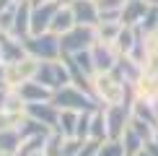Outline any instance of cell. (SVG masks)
<instances>
[{
    "instance_id": "30bf717a",
    "label": "cell",
    "mask_w": 158,
    "mask_h": 156,
    "mask_svg": "<svg viewBox=\"0 0 158 156\" xmlns=\"http://www.w3.org/2000/svg\"><path fill=\"white\" fill-rule=\"evenodd\" d=\"M0 55H3V65H13V63H21L29 52H26L21 39L10 34H0Z\"/></svg>"
},
{
    "instance_id": "4316f807",
    "label": "cell",
    "mask_w": 158,
    "mask_h": 156,
    "mask_svg": "<svg viewBox=\"0 0 158 156\" xmlns=\"http://www.w3.org/2000/svg\"><path fill=\"white\" fill-rule=\"evenodd\" d=\"M83 138H75V135H73V138H62V146H60V156H75L78 151H81V148H83Z\"/></svg>"
},
{
    "instance_id": "83f0119b",
    "label": "cell",
    "mask_w": 158,
    "mask_h": 156,
    "mask_svg": "<svg viewBox=\"0 0 158 156\" xmlns=\"http://www.w3.org/2000/svg\"><path fill=\"white\" fill-rule=\"evenodd\" d=\"M145 148L150 151V156H158V143H156V141H148V143H145Z\"/></svg>"
},
{
    "instance_id": "4dcf8cb0",
    "label": "cell",
    "mask_w": 158,
    "mask_h": 156,
    "mask_svg": "<svg viewBox=\"0 0 158 156\" xmlns=\"http://www.w3.org/2000/svg\"><path fill=\"white\" fill-rule=\"evenodd\" d=\"M31 5H39V3H47V0H29Z\"/></svg>"
},
{
    "instance_id": "9a60e30c",
    "label": "cell",
    "mask_w": 158,
    "mask_h": 156,
    "mask_svg": "<svg viewBox=\"0 0 158 156\" xmlns=\"http://www.w3.org/2000/svg\"><path fill=\"white\" fill-rule=\"evenodd\" d=\"M73 26H75V16H73V8H70L68 3H62L60 8H57L55 18H52V26H49V31H52V34H57V37H62L65 31H70Z\"/></svg>"
},
{
    "instance_id": "836d02e7",
    "label": "cell",
    "mask_w": 158,
    "mask_h": 156,
    "mask_svg": "<svg viewBox=\"0 0 158 156\" xmlns=\"http://www.w3.org/2000/svg\"><path fill=\"white\" fill-rule=\"evenodd\" d=\"M0 68H3V55H0Z\"/></svg>"
},
{
    "instance_id": "7c38bea8",
    "label": "cell",
    "mask_w": 158,
    "mask_h": 156,
    "mask_svg": "<svg viewBox=\"0 0 158 156\" xmlns=\"http://www.w3.org/2000/svg\"><path fill=\"white\" fill-rule=\"evenodd\" d=\"M111 73L119 76L124 83H130V86H132L137 78L143 76V65L135 63L130 55H119V57H117V63H114V68H111Z\"/></svg>"
},
{
    "instance_id": "e575fe53",
    "label": "cell",
    "mask_w": 158,
    "mask_h": 156,
    "mask_svg": "<svg viewBox=\"0 0 158 156\" xmlns=\"http://www.w3.org/2000/svg\"><path fill=\"white\" fill-rule=\"evenodd\" d=\"M60 3H70V0H60Z\"/></svg>"
},
{
    "instance_id": "3957f363",
    "label": "cell",
    "mask_w": 158,
    "mask_h": 156,
    "mask_svg": "<svg viewBox=\"0 0 158 156\" xmlns=\"http://www.w3.org/2000/svg\"><path fill=\"white\" fill-rule=\"evenodd\" d=\"M94 42H96V26L75 24L70 31H65L60 37V50H62V55H75V52L88 50Z\"/></svg>"
},
{
    "instance_id": "1f68e13d",
    "label": "cell",
    "mask_w": 158,
    "mask_h": 156,
    "mask_svg": "<svg viewBox=\"0 0 158 156\" xmlns=\"http://www.w3.org/2000/svg\"><path fill=\"white\" fill-rule=\"evenodd\" d=\"M0 156H16V154H10V151H0Z\"/></svg>"
},
{
    "instance_id": "f1b7e54d",
    "label": "cell",
    "mask_w": 158,
    "mask_h": 156,
    "mask_svg": "<svg viewBox=\"0 0 158 156\" xmlns=\"http://www.w3.org/2000/svg\"><path fill=\"white\" fill-rule=\"evenodd\" d=\"M13 3H18V0H0V11L8 8V5H13Z\"/></svg>"
},
{
    "instance_id": "5bb4252c",
    "label": "cell",
    "mask_w": 158,
    "mask_h": 156,
    "mask_svg": "<svg viewBox=\"0 0 158 156\" xmlns=\"http://www.w3.org/2000/svg\"><path fill=\"white\" fill-rule=\"evenodd\" d=\"M148 0H127L124 3V8L119 13V24L124 26H140V21L145 18V13H148Z\"/></svg>"
},
{
    "instance_id": "7a4b0ae2",
    "label": "cell",
    "mask_w": 158,
    "mask_h": 156,
    "mask_svg": "<svg viewBox=\"0 0 158 156\" xmlns=\"http://www.w3.org/2000/svg\"><path fill=\"white\" fill-rule=\"evenodd\" d=\"M26 52L36 60H57L62 57V50H60V37L52 34V31H44V34H29L26 39H21Z\"/></svg>"
},
{
    "instance_id": "484cf974",
    "label": "cell",
    "mask_w": 158,
    "mask_h": 156,
    "mask_svg": "<svg viewBox=\"0 0 158 156\" xmlns=\"http://www.w3.org/2000/svg\"><path fill=\"white\" fill-rule=\"evenodd\" d=\"M140 29L145 31V34H150V31H158V5H150L145 18L140 21Z\"/></svg>"
},
{
    "instance_id": "5b68a950",
    "label": "cell",
    "mask_w": 158,
    "mask_h": 156,
    "mask_svg": "<svg viewBox=\"0 0 158 156\" xmlns=\"http://www.w3.org/2000/svg\"><path fill=\"white\" fill-rule=\"evenodd\" d=\"M104 115H106L109 141H122L124 130L130 128V120H132V107L130 104H111V107H104Z\"/></svg>"
},
{
    "instance_id": "2e32d148",
    "label": "cell",
    "mask_w": 158,
    "mask_h": 156,
    "mask_svg": "<svg viewBox=\"0 0 158 156\" xmlns=\"http://www.w3.org/2000/svg\"><path fill=\"white\" fill-rule=\"evenodd\" d=\"M88 138L94 141H109V128H106V115H104V107H96L94 115H91V133Z\"/></svg>"
},
{
    "instance_id": "f546056e",
    "label": "cell",
    "mask_w": 158,
    "mask_h": 156,
    "mask_svg": "<svg viewBox=\"0 0 158 156\" xmlns=\"http://www.w3.org/2000/svg\"><path fill=\"white\" fill-rule=\"evenodd\" d=\"M135 156H150V151H148V148H145V146H143V148H140V151H137Z\"/></svg>"
},
{
    "instance_id": "d4e9b609",
    "label": "cell",
    "mask_w": 158,
    "mask_h": 156,
    "mask_svg": "<svg viewBox=\"0 0 158 156\" xmlns=\"http://www.w3.org/2000/svg\"><path fill=\"white\" fill-rule=\"evenodd\" d=\"M91 115H94V109L81 112V117H78V128H75V138L88 141V133H91Z\"/></svg>"
},
{
    "instance_id": "7402d4cb",
    "label": "cell",
    "mask_w": 158,
    "mask_h": 156,
    "mask_svg": "<svg viewBox=\"0 0 158 156\" xmlns=\"http://www.w3.org/2000/svg\"><path fill=\"white\" fill-rule=\"evenodd\" d=\"M122 146H124V154H127V156H135L143 146H145V141H143L132 128H127V130H124V135H122Z\"/></svg>"
},
{
    "instance_id": "d6986e66",
    "label": "cell",
    "mask_w": 158,
    "mask_h": 156,
    "mask_svg": "<svg viewBox=\"0 0 158 156\" xmlns=\"http://www.w3.org/2000/svg\"><path fill=\"white\" fill-rule=\"evenodd\" d=\"M127 0H96V8L101 13V21H119V13Z\"/></svg>"
},
{
    "instance_id": "e0dca14e",
    "label": "cell",
    "mask_w": 158,
    "mask_h": 156,
    "mask_svg": "<svg viewBox=\"0 0 158 156\" xmlns=\"http://www.w3.org/2000/svg\"><path fill=\"white\" fill-rule=\"evenodd\" d=\"M135 42H137V26H124L122 24V29H119V34H117L114 39V47L119 55H130L135 47Z\"/></svg>"
},
{
    "instance_id": "d6a6232c",
    "label": "cell",
    "mask_w": 158,
    "mask_h": 156,
    "mask_svg": "<svg viewBox=\"0 0 158 156\" xmlns=\"http://www.w3.org/2000/svg\"><path fill=\"white\" fill-rule=\"evenodd\" d=\"M148 5H158V0H148Z\"/></svg>"
},
{
    "instance_id": "ffe728a7",
    "label": "cell",
    "mask_w": 158,
    "mask_h": 156,
    "mask_svg": "<svg viewBox=\"0 0 158 156\" xmlns=\"http://www.w3.org/2000/svg\"><path fill=\"white\" fill-rule=\"evenodd\" d=\"M21 143H23V138H21V133H18V128L0 130V151H10V154H16Z\"/></svg>"
},
{
    "instance_id": "ac0fdd59",
    "label": "cell",
    "mask_w": 158,
    "mask_h": 156,
    "mask_svg": "<svg viewBox=\"0 0 158 156\" xmlns=\"http://www.w3.org/2000/svg\"><path fill=\"white\" fill-rule=\"evenodd\" d=\"M78 117H81V112H75V109H60V120H57V133H60L62 138H73V135H75Z\"/></svg>"
},
{
    "instance_id": "6da1fadb",
    "label": "cell",
    "mask_w": 158,
    "mask_h": 156,
    "mask_svg": "<svg viewBox=\"0 0 158 156\" xmlns=\"http://www.w3.org/2000/svg\"><path fill=\"white\" fill-rule=\"evenodd\" d=\"M52 104H55V107H60V109H75V112H85V109L101 107V104H98L91 94L81 91L78 86H73V83L57 89L55 94H52Z\"/></svg>"
},
{
    "instance_id": "603a6c76",
    "label": "cell",
    "mask_w": 158,
    "mask_h": 156,
    "mask_svg": "<svg viewBox=\"0 0 158 156\" xmlns=\"http://www.w3.org/2000/svg\"><path fill=\"white\" fill-rule=\"evenodd\" d=\"M73 60L78 63V68H81L83 73H88V76H94V73H96L94 57H91V47H88V50H83V52H75V55H73Z\"/></svg>"
},
{
    "instance_id": "8fae6325",
    "label": "cell",
    "mask_w": 158,
    "mask_h": 156,
    "mask_svg": "<svg viewBox=\"0 0 158 156\" xmlns=\"http://www.w3.org/2000/svg\"><path fill=\"white\" fill-rule=\"evenodd\" d=\"M29 34H31V3H29V0H18V3H16V18H13L10 37L26 39Z\"/></svg>"
},
{
    "instance_id": "44dd1931",
    "label": "cell",
    "mask_w": 158,
    "mask_h": 156,
    "mask_svg": "<svg viewBox=\"0 0 158 156\" xmlns=\"http://www.w3.org/2000/svg\"><path fill=\"white\" fill-rule=\"evenodd\" d=\"M119 29H122L119 21H98V24H96V39L114 44V39H117V34H119Z\"/></svg>"
},
{
    "instance_id": "ba28073f",
    "label": "cell",
    "mask_w": 158,
    "mask_h": 156,
    "mask_svg": "<svg viewBox=\"0 0 158 156\" xmlns=\"http://www.w3.org/2000/svg\"><path fill=\"white\" fill-rule=\"evenodd\" d=\"M26 115L34 117V120H39V122H44L49 130H55V133H57L60 107H55L52 99H49V102H31V104H26Z\"/></svg>"
},
{
    "instance_id": "cb8c5ba5",
    "label": "cell",
    "mask_w": 158,
    "mask_h": 156,
    "mask_svg": "<svg viewBox=\"0 0 158 156\" xmlns=\"http://www.w3.org/2000/svg\"><path fill=\"white\" fill-rule=\"evenodd\" d=\"M96 156H127V154H124L122 141H104L101 148L96 151Z\"/></svg>"
},
{
    "instance_id": "9c48e42d",
    "label": "cell",
    "mask_w": 158,
    "mask_h": 156,
    "mask_svg": "<svg viewBox=\"0 0 158 156\" xmlns=\"http://www.w3.org/2000/svg\"><path fill=\"white\" fill-rule=\"evenodd\" d=\"M70 8H73V16H75V24H83V26H96L101 21V13L96 8V0H70Z\"/></svg>"
},
{
    "instance_id": "8992f818",
    "label": "cell",
    "mask_w": 158,
    "mask_h": 156,
    "mask_svg": "<svg viewBox=\"0 0 158 156\" xmlns=\"http://www.w3.org/2000/svg\"><path fill=\"white\" fill-rule=\"evenodd\" d=\"M60 0H47V3H39V5H31V34H44L49 31L52 26V18H55L57 8H60Z\"/></svg>"
},
{
    "instance_id": "4fadbf2b",
    "label": "cell",
    "mask_w": 158,
    "mask_h": 156,
    "mask_svg": "<svg viewBox=\"0 0 158 156\" xmlns=\"http://www.w3.org/2000/svg\"><path fill=\"white\" fill-rule=\"evenodd\" d=\"M16 91L21 94V99H23L26 104H31V102H49L52 94H55L52 89L42 86L39 81H34V78H31V81H23L21 86H16Z\"/></svg>"
},
{
    "instance_id": "277c9868",
    "label": "cell",
    "mask_w": 158,
    "mask_h": 156,
    "mask_svg": "<svg viewBox=\"0 0 158 156\" xmlns=\"http://www.w3.org/2000/svg\"><path fill=\"white\" fill-rule=\"evenodd\" d=\"M34 81H39L42 86H47L52 91L62 89L70 83V73H68V65L65 63H57V60H42L39 63V70L34 76Z\"/></svg>"
},
{
    "instance_id": "52a82bcc",
    "label": "cell",
    "mask_w": 158,
    "mask_h": 156,
    "mask_svg": "<svg viewBox=\"0 0 158 156\" xmlns=\"http://www.w3.org/2000/svg\"><path fill=\"white\" fill-rule=\"evenodd\" d=\"M91 57H94L96 73H106V70L114 68L119 52H117V47L111 42H101V39H96V42L91 44Z\"/></svg>"
}]
</instances>
